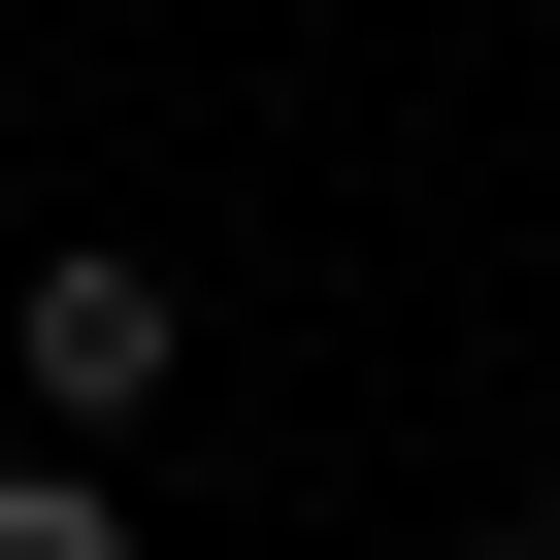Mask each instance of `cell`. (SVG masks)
I'll return each instance as SVG.
<instances>
[{
  "mask_svg": "<svg viewBox=\"0 0 560 560\" xmlns=\"http://www.w3.org/2000/svg\"><path fill=\"white\" fill-rule=\"evenodd\" d=\"M0 363H34V429L100 462L165 363H198V264H132V231H67V264H0Z\"/></svg>",
  "mask_w": 560,
  "mask_h": 560,
  "instance_id": "obj_1",
  "label": "cell"
},
{
  "mask_svg": "<svg viewBox=\"0 0 560 560\" xmlns=\"http://www.w3.org/2000/svg\"><path fill=\"white\" fill-rule=\"evenodd\" d=\"M462 560H560V527H462Z\"/></svg>",
  "mask_w": 560,
  "mask_h": 560,
  "instance_id": "obj_3",
  "label": "cell"
},
{
  "mask_svg": "<svg viewBox=\"0 0 560 560\" xmlns=\"http://www.w3.org/2000/svg\"><path fill=\"white\" fill-rule=\"evenodd\" d=\"M0 560H132V494L100 462H0Z\"/></svg>",
  "mask_w": 560,
  "mask_h": 560,
  "instance_id": "obj_2",
  "label": "cell"
},
{
  "mask_svg": "<svg viewBox=\"0 0 560 560\" xmlns=\"http://www.w3.org/2000/svg\"><path fill=\"white\" fill-rule=\"evenodd\" d=\"M527 527H560V494H527Z\"/></svg>",
  "mask_w": 560,
  "mask_h": 560,
  "instance_id": "obj_4",
  "label": "cell"
}]
</instances>
